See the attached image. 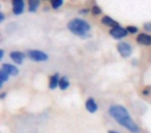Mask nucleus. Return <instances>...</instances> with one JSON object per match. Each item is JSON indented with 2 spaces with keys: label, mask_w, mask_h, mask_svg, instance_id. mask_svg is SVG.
Segmentation results:
<instances>
[{
  "label": "nucleus",
  "mask_w": 151,
  "mask_h": 133,
  "mask_svg": "<svg viewBox=\"0 0 151 133\" xmlns=\"http://www.w3.org/2000/svg\"><path fill=\"white\" fill-rule=\"evenodd\" d=\"M117 50L120 53V55L122 57H124V58L129 57L132 52V49L130 47V45H128L127 43H124V42H121L117 45Z\"/></svg>",
  "instance_id": "4"
},
{
  "label": "nucleus",
  "mask_w": 151,
  "mask_h": 133,
  "mask_svg": "<svg viewBox=\"0 0 151 133\" xmlns=\"http://www.w3.org/2000/svg\"><path fill=\"white\" fill-rule=\"evenodd\" d=\"M91 13L93 14V15H99V14L101 13V9L99 7H96V5H94V7L91 9Z\"/></svg>",
  "instance_id": "17"
},
{
  "label": "nucleus",
  "mask_w": 151,
  "mask_h": 133,
  "mask_svg": "<svg viewBox=\"0 0 151 133\" xmlns=\"http://www.w3.org/2000/svg\"><path fill=\"white\" fill-rule=\"evenodd\" d=\"M28 56H29L30 59L34 61H46L49 58V56L46 53L38 50H30L28 52Z\"/></svg>",
  "instance_id": "3"
},
{
  "label": "nucleus",
  "mask_w": 151,
  "mask_h": 133,
  "mask_svg": "<svg viewBox=\"0 0 151 133\" xmlns=\"http://www.w3.org/2000/svg\"><path fill=\"white\" fill-rule=\"evenodd\" d=\"M24 3L23 0H14L13 1V13L15 15H21L24 11Z\"/></svg>",
  "instance_id": "6"
},
{
  "label": "nucleus",
  "mask_w": 151,
  "mask_h": 133,
  "mask_svg": "<svg viewBox=\"0 0 151 133\" xmlns=\"http://www.w3.org/2000/svg\"><path fill=\"white\" fill-rule=\"evenodd\" d=\"M126 30H127L128 33H136V32H138V28L134 27V26H127Z\"/></svg>",
  "instance_id": "18"
},
{
  "label": "nucleus",
  "mask_w": 151,
  "mask_h": 133,
  "mask_svg": "<svg viewBox=\"0 0 151 133\" xmlns=\"http://www.w3.org/2000/svg\"><path fill=\"white\" fill-rule=\"evenodd\" d=\"M2 70H4L5 72H7L9 75H13V76H16V75L19 74V70L17 69V67L13 65H9V63H3L2 67H1Z\"/></svg>",
  "instance_id": "9"
},
{
  "label": "nucleus",
  "mask_w": 151,
  "mask_h": 133,
  "mask_svg": "<svg viewBox=\"0 0 151 133\" xmlns=\"http://www.w3.org/2000/svg\"><path fill=\"white\" fill-rule=\"evenodd\" d=\"M67 28L77 36H84L90 30V25L82 19H73L67 23Z\"/></svg>",
  "instance_id": "2"
},
{
  "label": "nucleus",
  "mask_w": 151,
  "mask_h": 133,
  "mask_svg": "<svg viewBox=\"0 0 151 133\" xmlns=\"http://www.w3.org/2000/svg\"><path fill=\"white\" fill-rule=\"evenodd\" d=\"M52 7L54 9H59V7H61V5L63 4V1L62 0H53L52 2Z\"/></svg>",
  "instance_id": "16"
},
{
  "label": "nucleus",
  "mask_w": 151,
  "mask_h": 133,
  "mask_svg": "<svg viewBox=\"0 0 151 133\" xmlns=\"http://www.w3.org/2000/svg\"><path fill=\"white\" fill-rule=\"evenodd\" d=\"M86 108L89 112H91V113H93V112H95L97 110V104L95 103L93 98H89V99L86 101Z\"/></svg>",
  "instance_id": "11"
},
{
  "label": "nucleus",
  "mask_w": 151,
  "mask_h": 133,
  "mask_svg": "<svg viewBox=\"0 0 151 133\" xmlns=\"http://www.w3.org/2000/svg\"><path fill=\"white\" fill-rule=\"evenodd\" d=\"M110 34H111L114 39H116V40H119V39H122L127 36L128 32H127V30H126V28L118 26V27L112 28V29L110 30Z\"/></svg>",
  "instance_id": "5"
},
{
  "label": "nucleus",
  "mask_w": 151,
  "mask_h": 133,
  "mask_svg": "<svg viewBox=\"0 0 151 133\" xmlns=\"http://www.w3.org/2000/svg\"><path fill=\"white\" fill-rule=\"evenodd\" d=\"M137 42L141 45H145V46H150L151 45V36L146 33H140L137 36Z\"/></svg>",
  "instance_id": "7"
},
{
  "label": "nucleus",
  "mask_w": 151,
  "mask_h": 133,
  "mask_svg": "<svg viewBox=\"0 0 151 133\" xmlns=\"http://www.w3.org/2000/svg\"><path fill=\"white\" fill-rule=\"evenodd\" d=\"M9 56H11V58L13 59L17 65H21V63H23L24 58H25V54L20 52V51H14V52H12L11 54H9Z\"/></svg>",
  "instance_id": "8"
},
{
  "label": "nucleus",
  "mask_w": 151,
  "mask_h": 133,
  "mask_svg": "<svg viewBox=\"0 0 151 133\" xmlns=\"http://www.w3.org/2000/svg\"><path fill=\"white\" fill-rule=\"evenodd\" d=\"M101 23H103L104 25L111 26V27H113V28L118 27V26H119V23L116 22L115 20H113L111 17H109V16H105V17L101 19Z\"/></svg>",
  "instance_id": "10"
},
{
  "label": "nucleus",
  "mask_w": 151,
  "mask_h": 133,
  "mask_svg": "<svg viewBox=\"0 0 151 133\" xmlns=\"http://www.w3.org/2000/svg\"><path fill=\"white\" fill-rule=\"evenodd\" d=\"M38 5H40V1L38 0H30L29 2H28L29 12H35L37 9Z\"/></svg>",
  "instance_id": "14"
},
{
  "label": "nucleus",
  "mask_w": 151,
  "mask_h": 133,
  "mask_svg": "<svg viewBox=\"0 0 151 133\" xmlns=\"http://www.w3.org/2000/svg\"><path fill=\"white\" fill-rule=\"evenodd\" d=\"M144 28L146 30H149V31H151V23H145L144 24Z\"/></svg>",
  "instance_id": "19"
},
{
  "label": "nucleus",
  "mask_w": 151,
  "mask_h": 133,
  "mask_svg": "<svg viewBox=\"0 0 151 133\" xmlns=\"http://www.w3.org/2000/svg\"><path fill=\"white\" fill-rule=\"evenodd\" d=\"M3 19H4V15L2 13H0V22H2Z\"/></svg>",
  "instance_id": "20"
},
{
  "label": "nucleus",
  "mask_w": 151,
  "mask_h": 133,
  "mask_svg": "<svg viewBox=\"0 0 151 133\" xmlns=\"http://www.w3.org/2000/svg\"><path fill=\"white\" fill-rule=\"evenodd\" d=\"M68 86H69L68 79H67L66 77L60 78V81H59V87H60V89H66Z\"/></svg>",
  "instance_id": "15"
},
{
  "label": "nucleus",
  "mask_w": 151,
  "mask_h": 133,
  "mask_svg": "<svg viewBox=\"0 0 151 133\" xmlns=\"http://www.w3.org/2000/svg\"><path fill=\"white\" fill-rule=\"evenodd\" d=\"M109 113L113 116V118L117 123H119L122 127L126 128L132 133H139L140 129L136 125V123L130 118L129 113L125 107L121 105H113L110 107Z\"/></svg>",
  "instance_id": "1"
},
{
  "label": "nucleus",
  "mask_w": 151,
  "mask_h": 133,
  "mask_svg": "<svg viewBox=\"0 0 151 133\" xmlns=\"http://www.w3.org/2000/svg\"><path fill=\"white\" fill-rule=\"evenodd\" d=\"M9 74L7 72H5L4 70H0V86L2 87V85H3V83L5 82L6 80H9Z\"/></svg>",
  "instance_id": "13"
},
{
  "label": "nucleus",
  "mask_w": 151,
  "mask_h": 133,
  "mask_svg": "<svg viewBox=\"0 0 151 133\" xmlns=\"http://www.w3.org/2000/svg\"><path fill=\"white\" fill-rule=\"evenodd\" d=\"M3 55H4V51L0 50V58H3Z\"/></svg>",
  "instance_id": "21"
},
{
  "label": "nucleus",
  "mask_w": 151,
  "mask_h": 133,
  "mask_svg": "<svg viewBox=\"0 0 151 133\" xmlns=\"http://www.w3.org/2000/svg\"><path fill=\"white\" fill-rule=\"evenodd\" d=\"M59 81H60L59 75L58 74H54L50 78V83H49V87H50L51 89H56L57 86H59Z\"/></svg>",
  "instance_id": "12"
},
{
  "label": "nucleus",
  "mask_w": 151,
  "mask_h": 133,
  "mask_svg": "<svg viewBox=\"0 0 151 133\" xmlns=\"http://www.w3.org/2000/svg\"><path fill=\"white\" fill-rule=\"evenodd\" d=\"M108 133H118V132H116V131H109Z\"/></svg>",
  "instance_id": "22"
}]
</instances>
